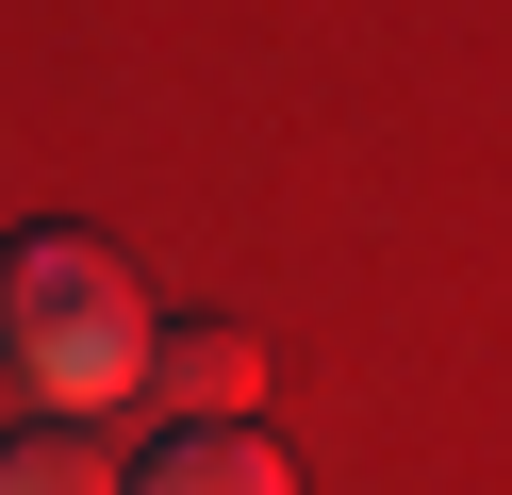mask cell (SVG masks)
<instances>
[{"label": "cell", "mask_w": 512, "mask_h": 495, "mask_svg": "<svg viewBox=\"0 0 512 495\" xmlns=\"http://www.w3.org/2000/svg\"><path fill=\"white\" fill-rule=\"evenodd\" d=\"M116 462L133 446H100V429H67V413L0 429V495H116Z\"/></svg>", "instance_id": "obj_4"}, {"label": "cell", "mask_w": 512, "mask_h": 495, "mask_svg": "<svg viewBox=\"0 0 512 495\" xmlns=\"http://www.w3.org/2000/svg\"><path fill=\"white\" fill-rule=\"evenodd\" d=\"M0 363H17V396L34 413H116L149 363V281L100 248V231H17L0 248Z\"/></svg>", "instance_id": "obj_1"}, {"label": "cell", "mask_w": 512, "mask_h": 495, "mask_svg": "<svg viewBox=\"0 0 512 495\" xmlns=\"http://www.w3.org/2000/svg\"><path fill=\"white\" fill-rule=\"evenodd\" d=\"M248 380H265V363H248V330H232V314H149V363H133V396H166L182 429L248 413Z\"/></svg>", "instance_id": "obj_3"}, {"label": "cell", "mask_w": 512, "mask_h": 495, "mask_svg": "<svg viewBox=\"0 0 512 495\" xmlns=\"http://www.w3.org/2000/svg\"><path fill=\"white\" fill-rule=\"evenodd\" d=\"M116 495H298V462L248 413H215V429H149V462H116Z\"/></svg>", "instance_id": "obj_2"}]
</instances>
